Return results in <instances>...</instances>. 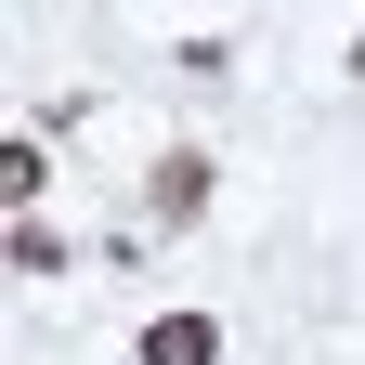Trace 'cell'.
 Returning a JSON list of instances; mask_svg holds the SVG:
<instances>
[{"label":"cell","instance_id":"cell-1","mask_svg":"<svg viewBox=\"0 0 365 365\" xmlns=\"http://www.w3.org/2000/svg\"><path fill=\"white\" fill-rule=\"evenodd\" d=\"M144 365H222V327H209V313H157V327H144Z\"/></svg>","mask_w":365,"mask_h":365},{"label":"cell","instance_id":"cell-2","mask_svg":"<svg viewBox=\"0 0 365 365\" xmlns=\"http://www.w3.org/2000/svg\"><path fill=\"white\" fill-rule=\"evenodd\" d=\"M144 209H157V222H196V209H209V157H157Z\"/></svg>","mask_w":365,"mask_h":365}]
</instances>
